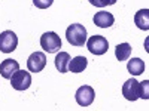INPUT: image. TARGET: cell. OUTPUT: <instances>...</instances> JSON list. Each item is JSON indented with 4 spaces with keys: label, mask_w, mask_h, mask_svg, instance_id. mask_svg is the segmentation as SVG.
I'll return each instance as SVG.
<instances>
[{
    "label": "cell",
    "mask_w": 149,
    "mask_h": 111,
    "mask_svg": "<svg viewBox=\"0 0 149 111\" xmlns=\"http://www.w3.org/2000/svg\"><path fill=\"white\" fill-rule=\"evenodd\" d=\"M54 0H33V3L36 8H39V9H46L52 5Z\"/></svg>",
    "instance_id": "obj_17"
},
{
    "label": "cell",
    "mask_w": 149,
    "mask_h": 111,
    "mask_svg": "<svg viewBox=\"0 0 149 111\" xmlns=\"http://www.w3.org/2000/svg\"><path fill=\"white\" fill-rule=\"evenodd\" d=\"M70 55L67 52H60L55 56V68L60 73H67L69 71V62H70Z\"/></svg>",
    "instance_id": "obj_13"
},
{
    "label": "cell",
    "mask_w": 149,
    "mask_h": 111,
    "mask_svg": "<svg viewBox=\"0 0 149 111\" xmlns=\"http://www.w3.org/2000/svg\"><path fill=\"white\" fill-rule=\"evenodd\" d=\"M148 80L143 82V84H140V98H143V99H148L149 95H148Z\"/></svg>",
    "instance_id": "obj_18"
},
{
    "label": "cell",
    "mask_w": 149,
    "mask_h": 111,
    "mask_svg": "<svg viewBox=\"0 0 149 111\" xmlns=\"http://www.w3.org/2000/svg\"><path fill=\"white\" fill-rule=\"evenodd\" d=\"M10 84L15 90H26L30 88L31 84V76L29 71H24V70H18L12 74V77L9 79Z\"/></svg>",
    "instance_id": "obj_4"
},
{
    "label": "cell",
    "mask_w": 149,
    "mask_h": 111,
    "mask_svg": "<svg viewBox=\"0 0 149 111\" xmlns=\"http://www.w3.org/2000/svg\"><path fill=\"white\" fill-rule=\"evenodd\" d=\"M90 3L93 6H97V8H104V6L115 5L116 0H90Z\"/></svg>",
    "instance_id": "obj_16"
},
{
    "label": "cell",
    "mask_w": 149,
    "mask_h": 111,
    "mask_svg": "<svg viewBox=\"0 0 149 111\" xmlns=\"http://www.w3.org/2000/svg\"><path fill=\"white\" fill-rule=\"evenodd\" d=\"M86 65H88V59L85 56H74L73 59H70L69 62V71L72 73H82Z\"/></svg>",
    "instance_id": "obj_12"
},
{
    "label": "cell",
    "mask_w": 149,
    "mask_h": 111,
    "mask_svg": "<svg viewBox=\"0 0 149 111\" xmlns=\"http://www.w3.org/2000/svg\"><path fill=\"white\" fill-rule=\"evenodd\" d=\"M130 53H131V46H130L128 43H121V45H118L116 49H115V56H116V59H119V61L128 59V58H130Z\"/></svg>",
    "instance_id": "obj_15"
},
{
    "label": "cell",
    "mask_w": 149,
    "mask_h": 111,
    "mask_svg": "<svg viewBox=\"0 0 149 111\" xmlns=\"http://www.w3.org/2000/svg\"><path fill=\"white\" fill-rule=\"evenodd\" d=\"M18 46V37L14 31L6 30L0 34V52L10 53L14 52Z\"/></svg>",
    "instance_id": "obj_5"
},
{
    "label": "cell",
    "mask_w": 149,
    "mask_h": 111,
    "mask_svg": "<svg viewBox=\"0 0 149 111\" xmlns=\"http://www.w3.org/2000/svg\"><path fill=\"white\" fill-rule=\"evenodd\" d=\"M74 98H76V102L81 105V107H88L94 102V98H95V92L94 89L91 88V86H81V88L76 90V95H74Z\"/></svg>",
    "instance_id": "obj_6"
},
{
    "label": "cell",
    "mask_w": 149,
    "mask_h": 111,
    "mask_svg": "<svg viewBox=\"0 0 149 111\" xmlns=\"http://www.w3.org/2000/svg\"><path fill=\"white\" fill-rule=\"evenodd\" d=\"M86 47H88V51L93 53V55H104L109 49V42L106 37L100 36V34H95L93 37H90L88 40H86Z\"/></svg>",
    "instance_id": "obj_3"
},
{
    "label": "cell",
    "mask_w": 149,
    "mask_h": 111,
    "mask_svg": "<svg viewBox=\"0 0 149 111\" xmlns=\"http://www.w3.org/2000/svg\"><path fill=\"white\" fill-rule=\"evenodd\" d=\"M134 24L137 25L140 30H149V10L142 9L134 15Z\"/></svg>",
    "instance_id": "obj_11"
},
{
    "label": "cell",
    "mask_w": 149,
    "mask_h": 111,
    "mask_svg": "<svg viewBox=\"0 0 149 111\" xmlns=\"http://www.w3.org/2000/svg\"><path fill=\"white\" fill-rule=\"evenodd\" d=\"M122 95L128 101H136L140 98V83L136 79H130L122 86Z\"/></svg>",
    "instance_id": "obj_7"
},
{
    "label": "cell",
    "mask_w": 149,
    "mask_h": 111,
    "mask_svg": "<svg viewBox=\"0 0 149 111\" xmlns=\"http://www.w3.org/2000/svg\"><path fill=\"white\" fill-rule=\"evenodd\" d=\"M66 39L72 46L82 47L86 43V28L82 24H72L66 30Z\"/></svg>",
    "instance_id": "obj_1"
},
{
    "label": "cell",
    "mask_w": 149,
    "mask_h": 111,
    "mask_svg": "<svg viewBox=\"0 0 149 111\" xmlns=\"http://www.w3.org/2000/svg\"><path fill=\"white\" fill-rule=\"evenodd\" d=\"M40 46H42V49L45 52L55 53L61 47V39H60V36L57 33L48 31V33L42 34V37H40Z\"/></svg>",
    "instance_id": "obj_2"
},
{
    "label": "cell",
    "mask_w": 149,
    "mask_h": 111,
    "mask_svg": "<svg viewBox=\"0 0 149 111\" xmlns=\"http://www.w3.org/2000/svg\"><path fill=\"white\" fill-rule=\"evenodd\" d=\"M94 24L97 27H100V28H109V27H112L113 25V22H115V18H113V15L110 14V12H104V10H102V12H97V14L94 15Z\"/></svg>",
    "instance_id": "obj_9"
},
{
    "label": "cell",
    "mask_w": 149,
    "mask_h": 111,
    "mask_svg": "<svg viewBox=\"0 0 149 111\" xmlns=\"http://www.w3.org/2000/svg\"><path fill=\"white\" fill-rule=\"evenodd\" d=\"M46 67V56L43 52H34L27 59V68L31 73H40Z\"/></svg>",
    "instance_id": "obj_8"
},
{
    "label": "cell",
    "mask_w": 149,
    "mask_h": 111,
    "mask_svg": "<svg viewBox=\"0 0 149 111\" xmlns=\"http://www.w3.org/2000/svg\"><path fill=\"white\" fill-rule=\"evenodd\" d=\"M19 70V64L15 59H3V62L0 64V74L3 79H10L12 74Z\"/></svg>",
    "instance_id": "obj_10"
},
{
    "label": "cell",
    "mask_w": 149,
    "mask_h": 111,
    "mask_svg": "<svg viewBox=\"0 0 149 111\" xmlns=\"http://www.w3.org/2000/svg\"><path fill=\"white\" fill-rule=\"evenodd\" d=\"M127 70H128L130 74H133V76H140V74H143V71H145V64H143V61L140 58H133V59L128 61Z\"/></svg>",
    "instance_id": "obj_14"
}]
</instances>
